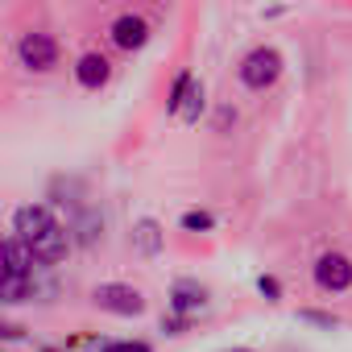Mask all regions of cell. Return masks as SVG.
Returning a JSON list of instances; mask_svg holds the SVG:
<instances>
[{
  "label": "cell",
  "mask_w": 352,
  "mask_h": 352,
  "mask_svg": "<svg viewBox=\"0 0 352 352\" xmlns=\"http://www.w3.org/2000/svg\"><path fill=\"white\" fill-rule=\"evenodd\" d=\"M298 319H302V323H315V327H327V331H331V327H340V319H336V315H327V311H311V307H302V311H298Z\"/></svg>",
  "instance_id": "cell-17"
},
{
  "label": "cell",
  "mask_w": 352,
  "mask_h": 352,
  "mask_svg": "<svg viewBox=\"0 0 352 352\" xmlns=\"http://www.w3.org/2000/svg\"><path fill=\"white\" fill-rule=\"evenodd\" d=\"M162 331H170V336H179V331H187V319H179V315H170V319H162Z\"/></svg>",
  "instance_id": "cell-21"
},
{
  "label": "cell",
  "mask_w": 352,
  "mask_h": 352,
  "mask_svg": "<svg viewBox=\"0 0 352 352\" xmlns=\"http://www.w3.org/2000/svg\"><path fill=\"white\" fill-rule=\"evenodd\" d=\"M236 124V108L232 104H224V108H216V133H228Z\"/></svg>",
  "instance_id": "cell-20"
},
{
  "label": "cell",
  "mask_w": 352,
  "mask_h": 352,
  "mask_svg": "<svg viewBox=\"0 0 352 352\" xmlns=\"http://www.w3.org/2000/svg\"><path fill=\"white\" fill-rule=\"evenodd\" d=\"M5 274H9V270H5V265H0V278H5Z\"/></svg>",
  "instance_id": "cell-22"
},
{
  "label": "cell",
  "mask_w": 352,
  "mask_h": 352,
  "mask_svg": "<svg viewBox=\"0 0 352 352\" xmlns=\"http://www.w3.org/2000/svg\"><path fill=\"white\" fill-rule=\"evenodd\" d=\"M34 298V278H21V274H5L0 278V302H25Z\"/></svg>",
  "instance_id": "cell-12"
},
{
  "label": "cell",
  "mask_w": 352,
  "mask_h": 352,
  "mask_svg": "<svg viewBox=\"0 0 352 352\" xmlns=\"http://www.w3.org/2000/svg\"><path fill=\"white\" fill-rule=\"evenodd\" d=\"M58 220H54V212L46 208V204H25V208H17V216H13V228H17V241H25V245H34L42 232H50Z\"/></svg>",
  "instance_id": "cell-6"
},
{
  "label": "cell",
  "mask_w": 352,
  "mask_h": 352,
  "mask_svg": "<svg viewBox=\"0 0 352 352\" xmlns=\"http://www.w3.org/2000/svg\"><path fill=\"white\" fill-rule=\"evenodd\" d=\"M133 249H137L141 257H162V249H166V228H162L153 216H141V220L133 224Z\"/></svg>",
  "instance_id": "cell-9"
},
{
  "label": "cell",
  "mask_w": 352,
  "mask_h": 352,
  "mask_svg": "<svg viewBox=\"0 0 352 352\" xmlns=\"http://www.w3.org/2000/svg\"><path fill=\"white\" fill-rule=\"evenodd\" d=\"M75 79H79V87L100 91V87L112 79V63H108L104 54H83V58L75 63Z\"/></svg>",
  "instance_id": "cell-10"
},
{
  "label": "cell",
  "mask_w": 352,
  "mask_h": 352,
  "mask_svg": "<svg viewBox=\"0 0 352 352\" xmlns=\"http://www.w3.org/2000/svg\"><path fill=\"white\" fill-rule=\"evenodd\" d=\"M179 228H183V232H212V228H216V216L204 212V208H191V212L179 216Z\"/></svg>",
  "instance_id": "cell-14"
},
{
  "label": "cell",
  "mask_w": 352,
  "mask_h": 352,
  "mask_svg": "<svg viewBox=\"0 0 352 352\" xmlns=\"http://www.w3.org/2000/svg\"><path fill=\"white\" fill-rule=\"evenodd\" d=\"M232 352H249V348H232Z\"/></svg>",
  "instance_id": "cell-23"
},
{
  "label": "cell",
  "mask_w": 352,
  "mask_h": 352,
  "mask_svg": "<svg viewBox=\"0 0 352 352\" xmlns=\"http://www.w3.org/2000/svg\"><path fill=\"white\" fill-rule=\"evenodd\" d=\"M30 249H34V261H38V265H58V261L71 253V232H67L63 224H54V228L42 232Z\"/></svg>",
  "instance_id": "cell-8"
},
{
  "label": "cell",
  "mask_w": 352,
  "mask_h": 352,
  "mask_svg": "<svg viewBox=\"0 0 352 352\" xmlns=\"http://www.w3.org/2000/svg\"><path fill=\"white\" fill-rule=\"evenodd\" d=\"M208 307V290L199 286V282H191V278H179L170 286V311L179 315V319H191L195 311H204Z\"/></svg>",
  "instance_id": "cell-7"
},
{
  "label": "cell",
  "mask_w": 352,
  "mask_h": 352,
  "mask_svg": "<svg viewBox=\"0 0 352 352\" xmlns=\"http://www.w3.org/2000/svg\"><path fill=\"white\" fill-rule=\"evenodd\" d=\"M100 352H153L145 340H112V344H104Z\"/></svg>",
  "instance_id": "cell-18"
},
{
  "label": "cell",
  "mask_w": 352,
  "mask_h": 352,
  "mask_svg": "<svg viewBox=\"0 0 352 352\" xmlns=\"http://www.w3.org/2000/svg\"><path fill=\"white\" fill-rule=\"evenodd\" d=\"M0 265H5L9 274H21V278H34V249L25 245V241H5V249H0Z\"/></svg>",
  "instance_id": "cell-11"
},
{
  "label": "cell",
  "mask_w": 352,
  "mask_h": 352,
  "mask_svg": "<svg viewBox=\"0 0 352 352\" xmlns=\"http://www.w3.org/2000/svg\"><path fill=\"white\" fill-rule=\"evenodd\" d=\"M91 302H96L100 311L124 315V319H133V315L145 311V294H141L137 286H124V282H100V286L91 290Z\"/></svg>",
  "instance_id": "cell-2"
},
{
  "label": "cell",
  "mask_w": 352,
  "mask_h": 352,
  "mask_svg": "<svg viewBox=\"0 0 352 352\" xmlns=\"http://www.w3.org/2000/svg\"><path fill=\"white\" fill-rule=\"evenodd\" d=\"M75 232H79V241H83V245H96V241L104 236V220H100L96 212H79V220H75Z\"/></svg>",
  "instance_id": "cell-15"
},
{
  "label": "cell",
  "mask_w": 352,
  "mask_h": 352,
  "mask_svg": "<svg viewBox=\"0 0 352 352\" xmlns=\"http://www.w3.org/2000/svg\"><path fill=\"white\" fill-rule=\"evenodd\" d=\"M282 71H286V58H282L274 46H253V50L241 58V67H236V75H241V83H245L249 91L274 87V83L282 79Z\"/></svg>",
  "instance_id": "cell-1"
},
{
  "label": "cell",
  "mask_w": 352,
  "mask_h": 352,
  "mask_svg": "<svg viewBox=\"0 0 352 352\" xmlns=\"http://www.w3.org/2000/svg\"><path fill=\"white\" fill-rule=\"evenodd\" d=\"M199 112H204V83L199 79H191V87H187V96H183V104H179V116L183 124H199Z\"/></svg>",
  "instance_id": "cell-13"
},
{
  "label": "cell",
  "mask_w": 352,
  "mask_h": 352,
  "mask_svg": "<svg viewBox=\"0 0 352 352\" xmlns=\"http://www.w3.org/2000/svg\"><path fill=\"white\" fill-rule=\"evenodd\" d=\"M17 58H21V67H30V71H50V67L58 63V42H54L50 34H42V30L21 34Z\"/></svg>",
  "instance_id": "cell-4"
},
{
  "label": "cell",
  "mask_w": 352,
  "mask_h": 352,
  "mask_svg": "<svg viewBox=\"0 0 352 352\" xmlns=\"http://www.w3.org/2000/svg\"><path fill=\"white\" fill-rule=\"evenodd\" d=\"M257 290H261V294H265L270 302H282V282H278V278L261 274V278H257Z\"/></svg>",
  "instance_id": "cell-19"
},
{
  "label": "cell",
  "mask_w": 352,
  "mask_h": 352,
  "mask_svg": "<svg viewBox=\"0 0 352 352\" xmlns=\"http://www.w3.org/2000/svg\"><path fill=\"white\" fill-rule=\"evenodd\" d=\"M191 71H179V79L170 83V96H166V112H179V104H183V96H187V87H191Z\"/></svg>",
  "instance_id": "cell-16"
},
{
  "label": "cell",
  "mask_w": 352,
  "mask_h": 352,
  "mask_svg": "<svg viewBox=\"0 0 352 352\" xmlns=\"http://www.w3.org/2000/svg\"><path fill=\"white\" fill-rule=\"evenodd\" d=\"M311 278L319 290L344 294V290H352V261L344 253H319V261L311 265Z\"/></svg>",
  "instance_id": "cell-3"
},
{
  "label": "cell",
  "mask_w": 352,
  "mask_h": 352,
  "mask_svg": "<svg viewBox=\"0 0 352 352\" xmlns=\"http://www.w3.org/2000/svg\"><path fill=\"white\" fill-rule=\"evenodd\" d=\"M149 34H153V30H149V21H145L141 13H120V17L108 25L112 46H116V50H129V54L141 50V46L149 42Z\"/></svg>",
  "instance_id": "cell-5"
}]
</instances>
